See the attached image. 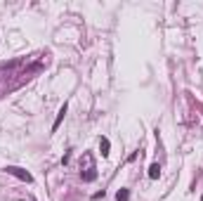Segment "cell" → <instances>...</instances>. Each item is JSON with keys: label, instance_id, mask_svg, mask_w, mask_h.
I'll return each instance as SVG.
<instances>
[{"label": "cell", "instance_id": "6da1fadb", "mask_svg": "<svg viewBox=\"0 0 203 201\" xmlns=\"http://www.w3.org/2000/svg\"><path fill=\"white\" fill-rule=\"evenodd\" d=\"M7 173H12V175H17V177H21V180H31V175L28 173H24V170H21V168H7Z\"/></svg>", "mask_w": 203, "mask_h": 201}, {"label": "cell", "instance_id": "7a4b0ae2", "mask_svg": "<svg viewBox=\"0 0 203 201\" xmlns=\"http://www.w3.org/2000/svg\"><path fill=\"white\" fill-rule=\"evenodd\" d=\"M158 173H161V168H158V163H154L149 168V177H158Z\"/></svg>", "mask_w": 203, "mask_h": 201}, {"label": "cell", "instance_id": "3957f363", "mask_svg": "<svg viewBox=\"0 0 203 201\" xmlns=\"http://www.w3.org/2000/svg\"><path fill=\"white\" fill-rule=\"evenodd\" d=\"M102 154H109V140H102Z\"/></svg>", "mask_w": 203, "mask_h": 201}, {"label": "cell", "instance_id": "277c9868", "mask_svg": "<svg viewBox=\"0 0 203 201\" xmlns=\"http://www.w3.org/2000/svg\"><path fill=\"white\" fill-rule=\"evenodd\" d=\"M128 196H130V194L123 189V192H118V196H116V199H118V201H128Z\"/></svg>", "mask_w": 203, "mask_h": 201}]
</instances>
